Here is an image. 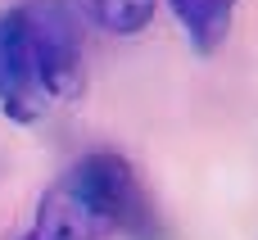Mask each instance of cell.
I'll list each match as a JSON object with an SVG mask.
<instances>
[{
    "label": "cell",
    "mask_w": 258,
    "mask_h": 240,
    "mask_svg": "<svg viewBox=\"0 0 258 240\" xmlns=\"http://www.w3.org/2000/svg\"><path fill=\"white\" fill-rule=\"evenodd\" d=\"M82 95V32L68 0H23L0 14V113L32 127Z\"/></svg>",
    "instance_id": "cell-1"
},
{
    "label": "cell",
    "mask_w": 258,
    "mask_h": 240,
    "mask_svg": "<svg viewBox=\"0 0 258 240\" xmlns=\"http://www.w3.org/2000/svg\"><path fill=\"white\" fill-rule=\"evenodd\" d=\"M168 5H172V14H177L181 32L190 36V45H195L200 54H213V50L227 41L240 0H168Z\"/></svg>",
    "instance_id": "cell-3"
},
{
    "label": "cell",
    "mask_w": 258,
    "mask_h": 240,
    "mask_svg": "<svg viewBox=\"0 0 258 240\" xmlns=\"http://www.w3.org/2000/svg\"><path fill=\"white\" fill-rule=\"evenodd\" d=\"M77 9L86 23H95L109 36H136L154 23L159 0H77Z\"/></svg>",
    "instance_id": "cell-4"
},
{
    "label": "cell",
    "mask_w": 258,
    "mask_h": 240,
    "mask_svg": "<svg viewBox=\"0 0 258 240\" xmlns=\"http://www.w3.org/2000/svg\"><path fill=\"white\" fill-rule=\"evenodd\" d=\"M150 200L118 154H86L73 163L36 204L23 240H113L122 231H145Z\"/></svg>",
    "instance_id": "cell-2"
}]
</instances>
